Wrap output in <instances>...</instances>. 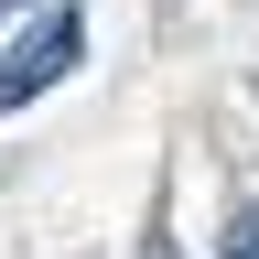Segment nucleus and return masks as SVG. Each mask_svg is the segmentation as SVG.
<instances>
[{"label":"nucleus","mask_w":259,"mask_h":259,"mask_svg":"<svg viewBox=\"0 0 259 259\" xmlns=\"http://www.w3.org/2000/svg\"><path fill=\"white\" fill-rule=\"evenodd\" d=\"M76 54H87V22H76V0H44V11H32V32L11 54H0V119L11 108H32V97H44L54 76H76Z\"/></svg>","instance_id":"1"},{"label":"nucleus","mask_w":259,"mask_h":259,"mask_svg":"<svg viewBox=\"0 0 259 259\" xmlns=\"http://www.w3.org/2000/svg\"><path fill=\"white\" fill-rule=\"evenodd\" d=\"M216 259H259V205H238V227H227V248Z\"/></svg>","instance_id":"2"},{"label":"nucleus","mask_w":259,"mask_h":259,"mask_svg":"<svg viewBox=\"0 0 259 259\" xmlns=\"http://www.w3.org/2000/svg\"><path fill=\"white\" fill-rule=\"evenodd\" d=\"M11 11H22V0H0V22H11Z\"/></svg>","instance_id":"3"}]
</instances>
